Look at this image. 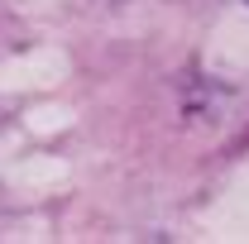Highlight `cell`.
<instances>
[{
    "label": "cell",
    "instance_id": "1",
    "mask_svg": "<svg viewBox=\"0 0 249 244\" xmlns=\"http://www.w3.org/2000/svg\"><path fill=\"white\" fill-rule=\"evenodd\" d=\"M245 5H249V0H245Z\"/></svg>",
    "mask_w": 249,
    "mask_h": 244
}]
</instances>
